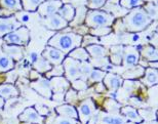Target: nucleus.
<instances>
[{
    "label": "nucleus",
    "mask_w": 158,
    "mask_h": 124,
    "mask_svg": "<svg viewBox=\"0 0 158 124\" xmlns=\"http://www.w3.org/2000/svg\"><path fill=\"white\" fill-rule=\"evenodd\" d=\"M156 33H157V34H158V27H157V28H156Z\"/></svg>",
    "instance_id": "56"
},
{
    "label": "nucleus",
    "mask_w": 158,
    "mask_h": 124,
    "mask_svg": "<svg viewBox=\"0 0 158 124\" xmlns=\"http://www.w3.org/2000/svg\"><path fill=\"white\" fill-rule=\"evenodd\" d=\"M105 88H106V86L104 85V83H101V82H99V83L97 84V88H96V89H97L98 93H101V91L103 93Z\"/></svg>",
    "instance_id": "50"
},
{
    "label": "nucleus",
    "mask_w": 158,
    "mask_h": 124,
    "mask_svg": "<svg viewBox=\"0 0 158 124\" xmlns=\"http://www.w3.org/2000/svg\"><path fill=\"white\" fill-rule=\"evenodd\" d=\"M33 66H34V69H35L37 72H39L40 74H43V73L46 74V73L50 71L52 68V64H49L45 59L42 58V56H40L38 59V61L33 64Z\"/></svg>",
    "instance_id": "30"
},
{
    "label": "nucleus",
    "mask_w": 158,
    "mask_h": 124,
    "mask_svg": "<svg viewBox=\"0 0 158 124\" xmlns=\"http://www.w3.org/2000/svg\"><path fill=\"white\" fill-rule=\"evenodd\" d=\"M145 69L142 66H135L129 68L127 71L123 73L122 77L125 79H135V78H140L142 76H144Z\"/></svg>",
    "instance_id": "29"
},
{
    "label": "nucleus",
    "mask_w": 158,
    "mask_h": 124,
    "mask_svg": "<svg viewBox=\"0 0 158 124\" xmlns=\"http://www.w3.org/2000/svg\"><path fill=\"white\" fill-rule=\"evenodd\" d=\"M96 105L91 98H86L83 101H81L80 105L77 108L78 119L80 120V123L87 124L91 118H94L96 113Z\"/></svg>",
    "instance_id": "5"
},
{
    "label": "nucleus",
    "mask_w": 158,
    "mask_h": 124,
    "mask_svg": "<svg viewBox=\"0 0 158 124\" xmlns=\"http://www.w3.org/2000/svg\"><path fill=\"white\" fill-rule=\"evenodd\" d=\"M108 64V59L107 58H102V59H91V65L96 67H104Z\"/></svg>",
    "instance_id": "44"
},
{
    "label": "nucleus",
    "mask_w": 158,
    "mask_h": 124,
    "mask_svg": "<svg viewBox=\"0 0 158 124\" xmlns=\"http://www.w3.org/2000/svg\"><path fill=\"white\" fill-rule=\"evenodd\" d=\"M125 124H137V123H134V122H126Z\"/></svg>",
    "instance_id": "55"
},
{
    "label": "nucleus",
    "mask_w": 158,
    "mask_h": 124,
    "mask_svg": "<svg viewBox=\"0 0 158 124\" xmlns=\"http://www.w3.org/2000/svg\"><path fill=\"white\" fill-rule=\"evenodd\" d=\"M72 86L75 90H84L87 88V83L82 79H77L72 82Z\"/></svg>",
    "instance_id": "43"
},
{
    "label": "nucleus",
    "mask_w": 158,
    "mask_h": 124,
    "mask_svg": "<svg viewBox=\"0 0 158 124\" xmlns=\"http://www.w3.org/2000/svg\"><path fill=\"white\" fill-rule=\"evenodd\" d=\"M45 75L47 79H50L52 77H60V76L65 75V70H64V67H63V64L62 65L52 67V70L47 72Z\"/></svg>",
    "instance_id": "36"
},
{
    "label": "nucleus",
    "mask_w": 158,
    "mask_h": 124,
    "mask_svg": "<svg viewBox=\"0 0 158 124\" xmlns=\"http://www.w3.org/2000/svg\"><path fill=\"white\" fill-rule=\"evenodd\" d=\"M63 2L61 0H50V1H44L41 3L38 7V14L42 18H47L49 15L58 14L60 8L62 7Z\"/></svg>",
    "instance_id": "10"
},
{
    "label": "nucleus",
    "mask_w": 158,
    "mask_h": 124,
    "mask_svg": "<svg viewBox=\"0 0 158 124\" xmlns=\"http://www.w3.org/2000/svg\"><path fill=\"white\" fill-rule=\"evenodd\" d=\"M58 14L61 15V17L64 19L65 21H67L68 23H70L74 20L75 18V14H76V10L73 7V5L71 4H63L62 7L60 8V10Z\"/></svg>",
    "instance_id": "27"
},
{
    "label": "nucleus",
    "mask_w": 158,
    "mask_h": 124,
    "mask_svg": "<svg viewBox=\"0 0 158 124\" xmlns=\"http://www.w3.org/2000/svg\"><path fill=\"white\" fill-rule=\"evenodd\" d=\"M93 65L87 62H81L80 64V79L82 80H87L88 76L93 71Z\"/></svg>",
    "instance_id": "35"
},
{
    "label": "nucleus",
    "mask_w": 158,
    "mask_h": 124,
    "mask_svg": "<svg viewBox=\"0 0 158 124\" xmlns=\"http://www.w3.org/2000/svg\"><path fill=\"white\" fill-rule=\"evenodd\" d=\"M31 87L36 90L39 94L43 95L44 97L52 98V89L50 85V80L47 78L40 77L37 80H34L31 83Z\"/></svg>",
    "instance_id": "12"
},
{
    "label": "nucleus",
    "mask_w": 158,
    "mask_h": 124,
    "mask_svg": "<svg viewBox=\"0 0 158 124\" xmlns=\"http://www.w3.org/2000/svg\"><path fill=\"white\" fill-rule=\"evenodd\" d=\"M142 81L147 86H152V85L158 84V70L152 69L150 67L147 68L145 70Z\"/></svg>",
    "instance_id": "20"
},
{
    "label": "nucleus",
    "mask_w": 158,
    "mask_h": 124,
    "mask_svg": "<svg viewBox=\"0 0 158 124\" xmlns=\"http://www.w3.org/2000/svg\"><path fill=\"white\" fill-rule=\"evenodd\" d=\"M77 100V93L76 90H73V89H70L66 94V101H68V103H70V101H75Z\"/></svg>",
    "instance_id": "45"
},
{
    "label": "nucleus",
    "mask_w": 158,
    "mask_h": 124,
    "mask_svg": "<svg viewBox=\"0 0 158 124\" xmlns=\"http://www.w3.org/2000/svg\"><path fill=\"white\" fill-rule=\"evenodd\" d=\"M50 85H52V94H65L70 86V81L64 76L60 77H52L49 79Z\"/></svg>",
    "instance_id": "15"
},
{
    "label": "nucleus",
    "mask_w": 158,
    "mask_h": 124,
    "mask_svg": "<svg viewBox=\"0 0 158 124\" xmlns=\"http://www.w3.org/2000/svg\"><path fill=\"white\" fill-rule=\"evenodd\" d=\"M15 18L18 19V21L20 22V23H26V22L29 21L30 17L27 12H19V14Z\"/></svg>",
    "instance_id": "47"
},
{
    "label": "nucleus",
    "mask_w": 158,
    "mask_h": 124,
    "mask_svg": "<svg viewBox=\"0 0 158 124\" xmlns=\"http://www.w3.org/2000/svg\"><path fill=\"white\" fill-rule=\"evenodd\" d=\"M140 124H158L157 121H144V122H141Z\"/></svg>",
    "instance_id": "52"
},
{
    "label": "nucleus",
    "mask_w": 158,
    "mask_h": 124,
    "mask_svg": "<svg viewBox=\"0 0 158 124\" xmlns=\"http://www.w3.org/2000/svg\"><path fill=\"white\" fill-rule=\"evenodd\" d=\"M121 114L125 117L126 120H129L131 122H134V123L143 122V118L141 117V115L139 114L138 111L131 106H126L124 108H122Z\"/></svg>",
    "instance_id": "19"
},
{
    "label": "nucleus",
    "mask_w": 158,
    "mask_h": 124,
    "mask_svg": "<svg viewBox=\"0 0 158 124\" xmlns=\"http://www.w3.org/2000/svg\"><path fill=\"white\" fill-rule=\"evenodd\" d=\"M21 23L18 19L14 15L9 17H1L0 18V38H3L5 35L9 34L10 32L21 28Z\"/></svg>",
    "instance_id": "8"
},
{
    "label": "nucleus",
    "mask_w": 158,
    "mask_h": 124,
    "mask_svg": "<svg viewBox=\"0 0 158 124\" xmlns=\"http://www.w3.org/2000/svg\"><path fill=\"white\" fill-rule=\"evenodd\" d=\"M39 58H40V56H39V55L36 52H33L30 53V62L32 63V64L36 63L37 61H38Z\"/></svg>",
    "instance_id": "48"
},
{
    "label": "nucleus",
    "mask_w": 158,
    "mask_h": 124,
    "mask_svg": "<svg viewBox=\"0 0 158 124\" xmlns=\"http://www.w3.org/2000/svg\"><path fill=\"white\" fill-rule=\"evenodd\" d=\"M52 124H81L80 122H78L76 119H72V118H67V117H63V116H56L55 120H53Z\"/></svg>",
    "instance_id": "39"
},
{
    "label": "nucleus",
    "mask_w": 158,
    "mask_h": 124,
    "mask_svg": "<svg viewBox=\"0 0 158 124\" xmlns=\"http://www.w3.org/2000/svg\"><path fill=\"white\" fill-rule=\"evenodd\" d=\"M151 44L155 47V48L158 49V34H154L153 35V37H152V39H151Z\"/></svg>",
    "instance_id": "49"
},
{
    "label": "nucleus",
    "mask_w": 158,
    "mask_h": 124,
    "mask_svg": "<svg viewBox=\"0 0 158 124\" xmlns=\"http://www.w3.org/2000/svg\"><path fill=\"white\" fill-rule=\"evenodd\" d=\"M19 120L22 122L28 123V124H43L44 117L41 116L37 112L35 108H27L26 110L23 111V113L20 114Z\"/></svg>",
    "instance_id": "11"
},
{
    "label": "nucleus",
    "mask_w": 158,
    "mask_h": 124,
    "mask_svg": "<svg viewBox=\"0 0 158 124\" xmlns=\"http://www.w3.org/2000/svg\"><path fill=\"white\" fill-rule=\"evenodd\" d=\"M80 64L81 62L70 58H66L63 62V67L65 70V76L69 81L73 82L74 80L80 79Z\"/></svg>",
    "instance_id": "6"
},
{
    "label": "nucleus",
    "mask_w": 158,
    "mask_h": 124,
    "mask_svg": "<svg viewBox=\"0 0 158 124\" xmlns=\"http://www.w3.org/2000/svg\"><path fill=\"white\" fill-rule=\"evenodd\" d=\"M86 50L88 52L89 56H91V59H102L106 58L108 55V50L102 45L99 44H93L86 47Z\"/></svg>",
    "instance_id": "22"
},
{
    "label": "nucleus",
    "mask_w": 158,
    "mask_h": 124,
    "mask_svg": "<svg viewBox=\"0 0 158 124\" xmlns=\"http://www.w3.org/2000/svg\"><path fill=\"white\" fill-rule=\"evenodd\" d=\"M105 107L107 108V110L109 111V113L114 112L117 114V111L119 109V104L116 103V101L113 100H107L105 103Z\"/></svg>",
    "instance_id": "42"
},
{
    "label": "nucleus",
    "mask_w": 158,
    "mask_h": 124,
    "mask_svg": "<svg viewBox=\"0 0 158 124\" xmlns=\"http://www.w3.org/2000/svg\"><path fill=\"white\" fill-rule=\"evenodd\" d=\"M41 23H42L43 26H45L47 29L55 30V31L65 29V28L68 27V25H69L68 22L65 21L59 14L49 15V17H47V18H43V20L41 21Z\"/></svg>",
    "instance_id": "9"
},
{
    "label": "nucleus",
    "mask_w": 158,
    "mask_h": 124,
    "mask_svg": "<svg viewBox=\"0 0 158 124\" xmlns=\"http://www.w3.org/2000/svg\"><path fill=\"white\" fill-rule=\"evenodd\" d=\"M56 112L59 116L67 117V118H72V119H76V120L78 119L77 109L70 104L61 105V106L56 107Z\"/></svg>",
    "instance_id": "17"
},
{
    "label": "nucleus",
    "mask_w": 158,
    "mask_h": 124,
    "mask_svg": "<svg viewBox=\"0 0 158 124\" xmlns=\"http://www.w3.org/2000/svg\"><path fill=\"white\" fill-rule=\"evenodd\" d=\"M1 49L6 55L14 60V61H21L23 59V48L18 45H9V44H3Z\"/></svg>",
    "instance_id": "18"
},
{
    "label": "nucleus",
    "mask_w": 158,
    "mask_h": 124,
    "mask_svg": "<svg viewBox=\"0 0 158 124\" xmlns=\"http://www.w3.org/2000/svg\"><path fill=\"white\" fill-rule=\"evenodd\" d=\"M149 67L152 69H155V70H158V61L156 62H151L149 63Z\"/></svg>",
    "instance_id": "51"
},
{
    "label": "nucleus",
    "mask_w": 158,
    "mask_h": 124,
    "mask_svg": "<svg viewBox=\"0 0 158 124\" xmlns=\"http://www.w3.org/2000/svg\"><path fill=\"white\" fill-rule=\"evenodd\" d=\"M111 56L110 60L116 66L122 65L123 63V52H124V47L122 45H116L111 47Z\"/></svg>",
    "instance_id": "26"
},
{
    "label": "nucleus",
    "mask_w": 158,
    "mask_h": 124,
    "mask_svg": "<svg viewBox=\"0 0 158 124\" xmlns=\"http://www.w3.org/2000/svg\"><path fill=\"white\" fill-rule=\"evenodd\" d=\"M44 1H50V0H44Z\"/></svg>",
    "instance_id": "58"
},
{
    "label": "nucleus",
    "mask_w": 158,
    "mask_h": 124,
    "mask_svg": "<svg viewBox=\"0 0 158 124\" xmlns=\"http://www.w3.org/2000/svg\"><path fill=\"white\" fill-rule=\"evenodd\" d=\"M0 6L2 9L11 12H20L21 10H23L21 0H0Z\"/></svg>",
    "instance_id": "24"
},
{
    "label": "nucleus",
    "mask_w": 158,
    "mask_h": 124,
    "mask_svg": "<svg viewBox=\"0 0 158 124\" xmlns=\"http://www.w3.org/2000/svg\"><path fill=\"white\" fill-rule=\"evenodd\" d=\"M119 3L125 9H134L137 7H142L145 2L143 0H120Z\"/></svg>",
    "instance_id": "34"
},
{
    "label": "nucleus",
    "mask_w": 158,
    "mask_h": 124,
    "mask_svg": "<svg viewBox=\"0 0 158 124\" xmlns=\"http://www.w3.org/2000/svg\"><path fill=\"white\" fill-rule=\"evenodd\" d=\"M2 11H3V10H1V9H0V15H1V14H2Z\"/></svg>",
    "instance_id": "57"
},
{
    "label": "nucleus",
    "mask_w": 158,
    "mask_h": 124,
    "mask_svg": "<svg viewBox=\"0 0 158 124\" xmlns=\"http://www.w3.org/2000/svg\"><path fill=\"white\" fill-rule=\"evenodd\" d=\"M41 56L44 58L47 62L53 66L62 65L64 60L66 59V55L64 52L49 45H47L45 48H44Z\"/></svg>",
    "instance_id": "7"
},
{
    "label": "nucleus",
    "mask_w": 158,
    "mask_h": 124,
    "mask_svg": "<svg viewBox=\"0 0 158 124\" xmlns=\"http://www.w3.org/2000/svg\"><path fill=\"white\" fill-rule=\"evenodd\" d=\"M3 41L9 45L24 46L27 45L30 41V32L26 27H21L19 29L10 32L3 37Z\"/></svg>",
    "instance_id": "4"
},
{
    "label": "nucleus",
    "mask_w": 158,
    "mask_h": 124,
    "mask_svg": "<svg viewBox=\"0 0 158 124\" xmlns=\"http://www.w3.org/2000/svg\"><path fill=\"white\" fill-rule=\"evenodd\" d=\"M96 119V124H125L127 121L123 115L105 112H100Z\"/></svg>",
    "instance_id": "13"
},
{
    "label": "nucleus",
    "mask_w": 158,
    "mask_h": 124,
    "mask_svg": "<svg viewBox=\"0 0 158 124\" xmlns=\"http://www.w3.org/2000/svg\"><path fill=\"white\" fill-rule=\"evenodd\" d=\"M82 38V35L73 32L58 33L48 40V45L61 50L65 55H69L73 49L81 46Z\"/></svg>",
    "instance_id": "1"
},
{
    "label": "nucleus",
    "mask_w": 158,
    "mask_h": 124,
    "mask_svg": "<svg viewBox=\"0 0 158 124\" xmlns=\"http://www.w3.org/2000/svg\"><path fill=\"white\" fill-rule=\"evenodd\" d=\"M3 107H4V98L0 97V109H2Z\"/></svg>",
    "instance_id": "53"
},
{
    "label": "nucleus",
    "mask_w": 158,
    "mask_h": 124,
    "mask_svg": "<svg viewBox=\"0 0 158 124\" xmlns=\"http://www.w3.org/2000/svg\"><path fill=\"white\" fill-rule=\"evenodd\" d=\"M140 62V52L134 46H126L124 47L123 52V66L126 69L137 66Z\"/></svg>",
    "instance_id": "14"
},
{
    "label": "nucleus",
    "mask_w": 158,
    "mask_h": 124,
    "mask_svg": "<svg viewBox=\"0 0 158 124\" xmlns=\"http://www.w3.org/2000/svg\"><path fill=\"white\" fill-rule=\"evenodd\" d=\"M18 95H19V91L14 84L10 83L0 84V97L2 98L7 100V98L15 97Z\"/></svg>",
    "instance_id": "23"
},
{
    "label": "nucleus",
    "mask_w": 158,
    "mask_h": 124,
    "mask_svg": "<svg viewBox=\"0 0 158 124\" xmlns=\"http://www.w3.org/2000/svg\"><path fill=\"white\" fill-rule=\"evenodd\" d=\"M35 109H36V111L40 114L41 116H45V115H47V114L49 113V110L47 109V107L41 106V105H36Z\"/></svg>",
    "instance_id": "46"
},
{
    "label": "nucleus",
    "mask_w": 158,
    "mask_h": 124,
    "mask_svg": "<svg viewBox=\"0 0 158 124\" xmlns=\"http://www.w3.org/2000/svg\"><path fill=\"white\" fill-rule=\"evenodd\" d=\"M23 9L26 11H34L38 9L41 3L44 2V0H21Z\"/></svg>",
    "instance_id": "33"
},
{
    "label": "nucleus",
    "mask_w": 158,
    "mask_h": 124,
    "mask_svg": "<svg viewBox=\"0 0 158 124\" xmlns=\"http://www.w3.org/2000/svg\"><path fill=\"white\" fill-rule=\"evenodd\" d=\"M107 73L103 70H100V69H94L91 73L89 74L87 78V81L88 83H99L102 80H104Z\"/></svg>",
    "instance_id": "32"
},
{
    "label": "nucleus",
    "mask_w": 158,
    "mask_h": 124,
    "mask_svg": "<svg viewBox=\"0 0 158 124\" xmlns=\"http://www.w3.org/2000/svg\"><path fill=\"white\" fill-rule=\"evenodd\" d=\"M107 0H87V7L90 10H97L106 4Z\"/></svg>",
    "instance_id": "40"
},
{
    "label": "nucleus",
    "mask_w": 158,
    "mask_h": 124,
    "mask_svg": "<svg viewBox=\"0 0 158 124\" xmlns=\"http://www.w3.org/2000/svg\"><path fill=\"white\" fill-rule=\"evenodd\" d=\"M15 68V61L0 49V73H6Z\"/></svg>",
    "instance_id": "21"
},
{
    "label": "nucleus",
    "mask_w": 158,
    "mask_h": 124,
    "mask_svg": "<svg viewBox=\"0 0 158 124\" xmlns=\"http://www.w3.org/2000/svg\"><path fill=\"white\" fill-rule=\"evenodd\" d=\"M68 56H70V58L79 62H87L88 60H89V55H88L86 48H84V47H82V46L73 49L68 55Z\"/></svg>",
    "instance_id": "28"
},
{
    "label": "nucleus",
    "mask_w": 158,
    "mask_h": 124,
    "mask_svg": "<svg viewBox=\"0 0 158 124\" xmlns=\"http://www.w3.org/2000/svg\"><path fill=\"white\" fill-rule=\"evenodd\" d=\"M143 8L151 20L152 21L158 20V4L157 3L147 2L146 4L143 5Z\"/></svg>",
    "instance_id": "31"
},
{
    "label": "nucleus",
    "mask_w": 158,
    "mask_h": 124,
    "mask_svg": "<svg viewBox=\"0 0 158 124\" xmlns=\"http://www.w3.org/2000/svg\"><path fill=\"white\" fill-rule=\"evenodd\" d=\"M111 32H112L111 27H99V28H94V29L89 30V33L96 37L106 36V35H108L109 33H111Z\"/></svg>",
    "instance_id": "38"
},
{
    "label": "nucleus",
    "mask_w": 158,
    "mask_h": 124,
    "mask_svg": "<svg viewBox=\"0 0 158 124\" xmlns=\"http://www.w3.org/2000/svg\"><path fill=\"white\" fill-rule=\"evenodd\" d=\"M115 17L110 12L102 10H88L84 23L90 29L99 27H110L114 23Z\"/></svg>",
    "instance_id": "3"
},
{
    "label": "nucleus",
    "mask_w": 158,
    "mask_h": 124,
    "mask_svg": "<svg viewBox=\"0 0 158 124\" xmlns=\"http://www.w3.org/2000/svg\"><path fill=\"white\" fill-rule=\"evenodd\" d=\"M122 84V78L116 74H106L104 78V85L108 88L110 91H116Z\"/></svg>",
    "instance_id": "16"
},
{
    "label": "nucleus",
    "mask_w": 158,
    "mask_h": 124,
    "mask_svg": "<svg viewBox=\"0 0 158 124\" xmlns=\"http://www.w3.org/2000/svg\"><path fill=\"white\" fill-rule=\"evenodd\" d=\"M93 44H99V39L98 37L94 36V35H85V36L82 38V47L85 46H89V45H93Z\"/></svg>",
    "instance_id": "41"
},
{
    "label": "nucleus",
    "mask_w": 158,
    "mask_h": 124,
    "mask_svg": "<svg viewBox=\"0 0 158 124\" xmlns=\"http://www.w3.org/2000/svg\"><path fill=\"white\" fill-rule=\"evenodd\" d=\"M144 2H152V3H157L158 4V0H143Z\"/></svg>",
    "instance_id": "54"
},
{
    "label": "nucleus",
    "mask_w": 158,
    "mask_h": 124,
    "mask_svg": "<svg viewBox=\"0 0 158 124\" xmlns=\"http://www.w3.org/2000/svg\"><path fill=\"white\" fill-rule=\"evenodd\" d=\"M86 14H87V10H86V7L84 6H81L79 7L77 10H76V14H75V18H74V22L72 24L73 25H78V24H81L82 22L85 21V17H86Z\"/></svg>",
    "instance_id": "37"
},
{
    "label": "nucleus",
    "mask_w": 158,
    "mask_h": 124,
    "mask_svg": "<svg viewBox=\"0 0 158 124\" xmlns=\"http://www.w3.org/2000/svg\"><path fill=\"white\" fill-rule=\"evenodd\" d=\"M151 23H152V20L148 17L143 7L131 9L122 20L124 29L131 33L145 30Z\"/></svg>",
    "instance_id": "2"
},
{
    "label": "nucleus",
    "mask_w": 158,
    "mask_h": 124,
    "mask_svg": "<svg viewBox=\"0 0 158 124\" xmlns=\"http://www.w3.org/2000/svg\"><path fill=\"white\" fill-rule=\"evenodd\" d=\"M141 56L149 63L156 62L158 61V49L153 45H146L142 48Z\"/></svg>",
    "instance_id": "25"
}]
</instances>
